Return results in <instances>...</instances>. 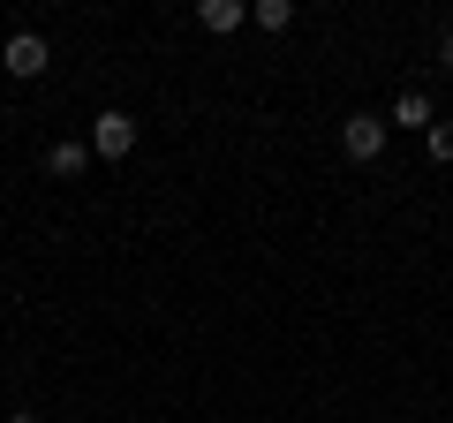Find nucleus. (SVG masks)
I'll return each mask as SVG.
<instances>
[{"label": "nucleus", "mask_w": 453, "mask_h": 423, "mask_svg": "<svg viewBox=\"0 0 453 423\" xmlns=\"http://www.w3.org/2000/svg\"><path fill=\"white\" fill-rule=\"evenodd\" d=\"M242 16H250V8H242V0H204V8H196V23H204V31H242Z\"/></svg>", "instance_id": "423d86ee"}, {"label": "nucleus", "mask_w": 453, "mask_h": 423, "mask_svg": "<svg viewBox=\"0 0 453 423\" xmlns=\"http://www.w3.org/2000/svg\"><path fill=\"white\" fill-rule=\"evenodd\" d=\"M83 166H91V144H68V136H61V144H46V174L53 181H76Z\"/></svg>", "instance_id": "39448f33"}, {"label": "nucleus", "mask_w": 453, "mask_h": 423, "mask_svg": "<svg viewBox=\"0 0 453 423\" xmlns=\"http://www.w3.org/2000/svg\"><path fill=\"white\" fill-rule=\"evenodd\" d=\"M91 151H98V159H129V151H136V114L106 106V114L91 121Z\"/></svg>", "instance_id": "f03ea898"}, {"label": "nucleus", "mask_w": 453, "mask_h": 423, "mask_svg": "<svg viewBox=\"0 0 453 423\" xmlns=\"http://www.w3.org/2000/svg\"><path fill=\"white\" fill-rule=\"evenodd\" d=\"M250 16H257L265 31H288V23H295V0H257V8H250Z\"/></svg>", "instance_id": "0eeeda50"}, {"label": "nucleus", "mask_w": 453, "mask_h": 423, "mask_svg": "<svg viewBox=\"0 0 453 423\" xmlns=\"http://www.w3.org/2000/svg\"><path fill=\"white\" fill-rule=\"evenodd\" d=\"M438 68H453V31H446V38H438Z\"/></svg>", "instance_id": "1a4fd4ad"}, {"label": "nucleus", "mask_w": 453, "mask_h": 423, "mask_svg": "<svg viewBox=\"0 0 453 423\" xmlns=\"http://www.w3.org/2000/svg\"><path fill=\"white\" fill-rule=\"evenodd\" d=\"M423 144H431L438 166H453V121H431V129H423Z\"/></svg>", "instance_id": "6e6552de"}, {"label": "nucleus", "mask_w": 453, "mask_h": 423, "mask_svg": "<svg viewBox=\"0 0 453 423\" xmlns=\"http://www.w3.org/2000/svg\"><path fill=\"white\" fill-rule=\"evenodd\" d=\"M8 423H38V416H8Z\"/></svg>", "instance_id": "9d476101"}, {"label": "nucleus", "mask_w": 453, "mask_h": 423, "mask_svg": "<svg viewBox=\"0 0 453 423\" xmlns=\"http://www.w3.org/2000/svg\"><path fill=\"white\" fill-rule=\"evenodd\" d=\"M340 151H348L356 166H371L378 151H386V114H348L340 121Z\"/></svg>", "instance_id": "f257e3e1"}, {"label": "nucleus", "mask_w": 453, "mask_h": 423, "mask_svg": "<svg viewBox=\"0 0 453 423\" xmlns=\"http://www.w3.org/2000/svg\"><path fill=\"white\" fill-rule=\"evenodd\" d=\"M431 121H438L431 91H416V83H408V91L393 98V114H386V129H431Z\"/></svg>", "instance_id": "20e7f679"}, {"label": "nucleus", "mask_w": 453, "mask_h": 423, "mask_svg": "<svg viewBox=\"0 0 453 423\" xmlns=\"http://www.w3.org/2000/svg\"><path fill=\"white\" fill-rule=\"evenodd\" d=\"M0 68L31 83V76H46V68H53V53H46V38H38V31H16L8 46H0Z\"/></svg>", "instance_id": "7ed1b4c3"}]
</instances>
